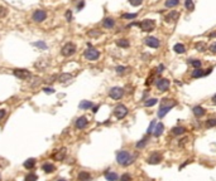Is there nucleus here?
I'll return each mask as SVG.
<instances>
[{"instance_id": "nucleus-28", "label": "nucleus", "mask_w": 216, "mask_h": 181, "mask_svg": "<svg viewBox=\"0 0 216 181\" xmlns=\"http://www.w3.org/2000/svg\"><path fill=\"white\" fill-rule=\"evenodd\" d=\"M186 132V128L182 127V126H177V127H173L172 128V133L176 135V136H180V135H183Z\"/></svg>"}, {"instance_id": "nucleus-19", "label": "nucleus", "mask_w": 216, "mask_h": 181, "mask_svg": "<svg viewBox=\"0 0 216 181\" xmlns=\"http://www.w3.org/2000/svg\"><path fill=\"white\" fill-rule=\"evenodd\" d=\"M193 115L196 116V117H202L205 113H206V111H205V108L204 107H201V106H196V107H193Z\"/></svg>"}, {"instance_id": "nucleus-20", "label": "nucleus", "mask_w": 216, "mask_h": 181, "mask_svg": "<svg viewBox=\"0 0 216 181\" xmlns=\"http://www.w3.org/2000/svg\"><path fill=\"white\" fill-rule=\"evenodd\" d=\"M91 180V175L87 171H81L78 174V181H90Z\"/></svg>"}, {"instance_id": "nucleus-3", "label": "nucleus", "mask_w": 216, "mask_h": 181, "mask_svg": "<svg viewBox=\"0 0 216 181\" xmlns=\"http://www.w3.org/2000/svg\"><path fill=\"white\" fill-rule=\"evenodd\" d=\"M84 57L87 59V61H98L99 57H100V52L96 49V48H92V47H89L85 52H84Z\"/></svg>"}, {"instance_id": "nucleus-33", "label": "nucleus", "mask_w": 216, "mask_h": 181, "mask_svg": "<svg viewBox=\"0 0 216 181\" xmlns=\"http://www.w3.org/2000/svg\"><path fill=\"white\" fill-rule=\"evenodd\" d=\"M180 4V0H167L166 2V6L167 8H174Z\"/></svg>"}, {"instance_id": "nucleus-31", "label": "nucleus", "mask_w": 216, "mask_h": 181, "mask_svg": "<svg viewBox=\"0 0 216 181\" xmlns=\"http://www.w3.org/2000/svg\"><path fill=\"white\" fill-rule=\"evenodd\" d=\"M185 6L188 11H193V9H195V4L192 0H185Z\"/></svg>"}, {"instance_id": "nucleus-29", "label": "nucleus", "mask_w": 216, "mask_h": 181, "mask_svg": "<svg viewBox=\"0 0 216 181\" xmlns=\"http://www.w3.org/2000/svg\"><path fill=\"white\" fill-rule=\"evenodd\" d=\"M80 108L81 109H90V108H92V103L90 101H82V102H80Z\"/></svg>"}, {"instance_id": "nucleus-11", "label": "nucleus", "mask_w": 216, "mask_h": 181, "mask_svg": "<svg viewBox=\"0 0 216 181\" xmlns=\"http://www.w3.org/2000/svg\"><path fill=\"white\" fill-rule=\"evenodd\" d=\"M144 44L148 45V47H151V48H158L160 45L159 39L156 38V37H147L144 39Z\"/></svg>"}, {"instance_id": "nucleus-1", "label": "nucleus", "mask_w": 216, "mask_h": 181, "mask_svg": "<svg viewBox=\"0 0 216 181\" xmlns=\"http://www.w3.org/2000/svg\"><path fill=\"white\" fill-rule=\"evenodd\" d=\"M134 159H135V156L130 155L127 150H121V151H119L118 154H116V161H118V163L120 166H124V167H125V166L131 165L134 162Z\"/></svg>"}, {"instance_id": "nucleus-32", "label": "nucleus", "mask_w": 216, "mask_h": 181, "mask_svg": "<svg viewBox=\"0 0 216 181\" xmlns=\"http://www.w3.org/2000/svg\"><path fill=\"white\" fill-rule=\"evenodd\" d=\"M87 35H89L90 38H99V37L101 35V32L95 30V29H91V30L87 32Z\"/></svg>"}, {"instance_id": "nucleus-49", "label": "nucleus", "mask_w": 216, "mask_h": 181, "mask_svg": "<svg viewBox=\"0 0 216 181\" xmlns=\"http://www.w3.org/2000/svg\"><path fill=\"white\" fill-rule=\"evenodd\" d=\"M163 71H164V65H163V64H159L158 68H157V73L159 74V73H162Z\"/></svg>"}, {"instance_id": "nucleus-21", "label": "nucleus", "mask_w": 216, "mask_h": 181, "mask_svg": "<svg viewBox=\"0 0 216 181\" xmlns=\"http://www.w3.org/2000/svg\"><path fill=\"white\" fill-rule=\"evenodd\" d=\"M57 78H58V81H60L61 83H66V82H69V81L72 79V74H70V73H62V74L58 76Z\"/></svg>"}, {"instance_id": "nucleus-39", "label": "nucleus", "mask_w": 216, "mask_h": 181, "mask_svg": "<svg viewBox=\"0 0 216 181\" xmlns=\"http://www.w3.org/2000/svg\"><path fill=\"white\" fill-rule=\"evenodd\" d=\"M38 180V176L35 174H29L25 176V181H37Z\"/></svg>"}, {"instance_id": "nucleus-44", "label": "nucleus", "mask_w": 216, "mask_h": 181, "mask_svg": "<svg viewBox=\"0 0 216 181\" xmlns=\"http://www.w3.org/2000/svg\"><path fill=\"white\" fill-rule=\"evenodd\" d=\"M33 81H34V82H32V83H31V86H32V87H37V86H39L40 83L43 82V81L40 79V78H34Z\"/></svg>"}, {"instance_id": "nucleus-41", "label": "nucleus", "mask_w": 216, "mask_h": 181, "mask_svg": "<svg viewBox=\"0 0 216 181\" xmlns=\"http://www.w3.org/2000/svg\"><path fill=\"white\" fill-rule=\"evenodd\" d=\"M216 126V118H210L206 121V127H214Z\"/></svg>"}, {"instance_id": "nucleus-14", "label": "nucleus", "mask_w": 216, "mask_h": 181, "mask_svg": "<svg viewBox=\"0 0 216 181\" xmlns=\"http://www.w3.org/2000/svg\"><path fill=\"white\" fill-rule=\"evenodd\" d=\"M87 123H89L87 118H86L85 116H82V117H78V118L76 120L75 126H76V128H78V130H84V128L87 126Z\"/></svg>"}, {"instance_id": "nucleus-7", "label": "nucleus", "mask_w": 216, "mask_h": 181, "mask_svg": "<svg viewBox=\"0 0 216 181\" xmlns=\"http://www.w3.org/2000/svg\"><path fill=\"white\" fill-rule=\"evenodd\" d=\"M32 19L35 22V23H43L46 19H47V13L42 9H37L33 15H32Z\"/></svg>"}, {"instance_id": "nucleus-9", "label": "nucleus", "mask_w": 216, "mask_h": 181, "mask_svg": "<svg viewBox=\"0 0 216 181\" xmlns=\"http://www.w3.org/2000/svg\"><path fill=\"white\" fill-rule=\"evenodd\" d=\"M109 96H110V98H113V100H120L121 97L124 96V89L121 87H113L109 91Z\"/></svg>"}, {"instance_id": "nucleus-35", "label": "nucleus", "mask_w": 216, "mask_h": 181, "mask_svg": "<svg viewBox=\"0 0 216 181\" xmlns=\"http://www.w3.org/2000/svg\"><path fill=\"white\" fill-rule=\"evenodd\" d=\"M195 47L198 52H205L206 50V43H204V41H198V43H196Z\"/></svg>"}, {"instance_id": "nucleus-47", "label": "nucleus", "mask_w": 216, "mask_h": 181, "mask_svg": "<svg viewBox=\"0 0 216 181\" xmlns=\"http://www.w3.org/2000/svg\"><path fill=\"white\" fill-rule=\"evenodd\" d=\"M6 14H8V10L4 6H0V18H4Z\"/></svg>"}, {"instance_id": "nucleus-10", "label": "nucleus", "mask_w": 216, "mask_h": 181, "mask_svg": "<svg viewBox=\"0 0 216 181\" xmlns=\"http://www.w3.org/2000/svg\"><path fill=\"white\" fill-rule=\"evenodd\" d=\"M156 86H157V88H158L160 92H164V91H167V89L169 88L171 82H169V79H167V78H160V79L157 81Z\"/></svg>"}, {"instance_id": "nucleus-42", "label": "nucleus", "mask_w": 216, "mask_h": 181, "mask_svg": "<svg viewBox=\"0 0 216 181\" xmlns=\"http://www.w3.org/2000/svg\"><path fill=\"white\" fill-rule=\"evenodd\" d=\"M156 121H152L151 122V124H149V127H148V131H147V133H153V131H154V128H156Z\"/></svg>"}, {"instance_id": "nucleus-22", "label": "nucleus", "mask_w": 216, "mask_h": 181, "mask_svg": "<svg viewBox=\"0 0 216 181\" xmlns=\"http://www.w3.org/2000/svg\"><path fill=\"white\" fill-rule=\"evenodd\" d=\"M104 176H105V179L107 181H116L118 180V175L115 172H111V171H106L104 174Z\"/></svg>"}, {"instance_id": "nucleus-55", "label": "nucleus", "mask_w": 216, "mask_h": 181, "mask_svg": "<svg viewBox=\"0 0 216 181\" xmlns=\"http://www.w3.org/2000/svg\"><path fill=\"white\" fill-rule=\"evenodd\" d=\"M212 102H214V103H215V104H216V94H215V96H214V97H212Z\"/></svg>"}, {"instance_id": "nucleus-56", "label": "nucleus", "mask_w": 216, "mask_h": 181, "mask_svg": "<svg viewBox=\"0 0 216 181\" xmlns=\"http://www.w3.org/2000/svg\"><path fill=\"white\" fill-rule=\"evenodd\" d=\"M57 181H67V180H64V179H58Z\"/></svg>"}, {"instance_id": "nucleus-54", "label": "nucleus", "mask_w": 216, "mask_h": 181, "mask_svg": "<svg viewBox=\"0 0 216 181\" xmlns=\"http://www.w3.org/2000/svg\"><path fill=\"white\" fill-rule=\"evenodd\" d=\"M209 37H210V38H215V37H216V32H214V33H211V34H210Z\"/></svg>"}, {"instance_id": "nucleus-8", "label": "nucleus", "mask_w": 216, "mask_h": 181, "mask_svg": "<svg viewBox=\"0 0 216 181\" xmlns=\"http://www.w3.org/2000/svg\"><path fill=\"white\" fill-rule=\"evenodd\" d=\"M114 115L116 118L121 120L124 118L127 115H128V108L124 106V104H118L115 108H114Z\"/></svg>"}, {"instance_id": "nucleus-45", "label": "nucleus", "mask_w": 216, "mask_h": 181, "mask_svg": "<svg viewBox=\"0 0 216 181\" xmlns=\"http://www.w3.org/2000/svg\"><path fill=\"white\" fill-rule=\"evenodd\" d=\"M64 17H66V20L67 22H71L72 20V11L71 10H67L66 14H64Z\"/></svg>"}, {"instance_id": "nucleus-2", "label": "nucleus", "mask_w": 216, "mask_h": 181, "mask_svg": "<svg viewBox=\"0 0 216 181\" xmlns=\"http://www.w3.org/2000/svg\"><path fill=\"white\" fill-rule=\"evenodd\" d=\"M177 104L176 101H173V100H163V102H162V106L158 111V117L159 118H163L169 111Z\"/></svg>"}, {"instance_id": "nucleus-15", "label": "nucleus", "mask_w": 216, "mask_h": 181, "mask_svg": "<svg viewBox=\"0 0 216 181\" xmlns=\"http://www.w3.org/2000/svg\"><path fill=\"white\" fill-rule=\"evenodd\" d=\"M163 131H164V124L162 123V122H158V123L156 124V128H154V131H153V135H154L156 137H159L162 133H163Z\"/></svg>"}, {"instance_id": "nucleus-17", "label": "nucleus", "mask_w": 216, "mask_h": 181, "mask_svg": "<svg viewBox=\"0 0 216 181\" xmlns=\"http://www.w3.org/2000/svg\"><path fill=\"white\" fill-rule=\"evenodd\" d=\"M115 25V20L113 18H105L102 20V26L106 28V29H111V28H114Z\"/></svg>"}, {"instance_id": "nucleus-38", "label": "nucleus", "mask_w": 216, "mask_h": 181, "mask_svg": "<svg viewBox=\"0 0 216 181\" xmlns=\"http://www.w3.org/2000/svg\"><path fill=\"white\" fill-rule=\"evenodd\" d=\"M138 17V14L137 13H134V14H123V15H121V18L123 19H135Z\"/></svg>"}, {"instance_id": "nucleus-34", "label": "nucleus", "mask_w": 216, "mask_h": 181, "mask_svg": "<svg viewBox=\"0 0 216 181\" xmlns=\"http://www.w3.org/2000/svg\"><path fill=\"white\" fill-rule=\"evenodd\" d=\"M147 144H148V137H144L139 142H137V148H144L147 146Z\"/></svg>"}, {"instance_id": "nucleus-4", "label": "nucleus", "mask_w": 216, "mask_h": 181, "mask_svg": "<svg viewBox=\"0 0 216 181\" xmlns=\"http://www.w3.org/2000/svg\"><path fill=\"white\" fill-rule=\"evenodd\" d=\"M139 26H140V29L143 32H153L154 30V28H156V20L153 19H144L139 23Z\"/></svg>"}, {"instance_id": "nucleus-48", "label": "nucleus", "mask_w": 216, "mask_h": 181, "mask_svg": "<svg viewBox=\"0 0 216 181\" xmlns=\"http://www.w3.org/2000/svg\"><path fill=\"white\" fill-rule=\"evenodd\" d=\"M43 91H44V93H47V94H52V93H55V89H53V88H48V87L43 88Z\"/></svg>"}, {"instance_id": "nucleus-24", "label": "nucleus", "mask_w": 216, "mask_h": 181, "mask_svg": "<svg viewBox=\"0 0 216 181\" xmlns=\"http://www.w3.org/2000/svg\"><path fill=\"white\" fill-rule=\"evenodd\" d=\"M116 45L120 48H129L130 43L128 39H119V40H116Z\"/></svg>"}, {"instance_id": "nucleus-40", "label": "nucleus", "mask_w": 216, "mask_h": 181, "mask_svg": "<svg viewBox=\"0 0 216 181\" xmlns=\"http://www.w3.org/2000/svg\"><path fill=\"white\" fill-rule=\"evenodd\" d=\"M125 71H127V68H125L124 65H118V67L115 68V72H116L118 74H123V73H125Z\"/></svg>"}, {"instance_id": "nucleus-36", "label": "nucleus", "mask_w": 216, "mask_h": 181, "mask_svg": "<svg viewBox=\"0 0 216 181\" xmlns=\"http://www.w3.org/2000/svg\"><path fill=\"white\" fill-rule=\"evenodd\" d=\"M188 63H190L193 68H201V61L200 59H190Z\"/></svg>"}, {"instance_id": "nucleus-23", "label": "nucleus", "mask_w": 216, "mask_h": 181, "mask_svg": "<svg viewBox=\"0 0 216 181\" xmlns=\"http://www.w3.org/2000/svg\"><path fill=\"white\" fill-rule=\"evenodd\" d=\"M204 76H205V72L202 71L201 68H195V71L191 73L192 78H200V77H204Z\"/></svg>"}, {"instance_id": "nucleus-57", "label": "nucleus", "mask_w": 216, "mask_h": 181, "mask_svg": "<svg viewBox=\"0 0 216 181\" xmlns=\"http://www.w3.org/2000/svg\"><path fill=\"white\" fill-rule=\"evenodd\" d=\"M0 179H2V177H0Z\"/></svg>"}, {"instance_id": "nucleus-25", "label": "nucleus", "mask_w": 216, "mask_h": 181, "mask_svg": "<svg viewBox=\"0 0 216 181\" xmlns=\"http://www.w3.org/2000/svg\"><path fill=\"white\" fill-rule=\"evenodd\" d=\"M34 165H35V159H28V160H25V161H24V167H25V169H28V170L33 169V167H34Z\"/></svg>"}, {"instance_id": "nucleus-12", "label": "nucleus", "mask_w": 216, "mask_h": 181, "mask_svg": "<svg viewBox=\"0 0 216 181\" xmlns=\"http://www.w3.org/2000/svg\"><path fill=\"white\" fill-rule=\"evenodd\" d=\"M162 161V155L159 152H153V154L148 157V163L149 165H158Z\"/></svg>"}, {"instance_id": "nucleus-53", "label": "nucleus", "mask_w": 216, "mask_h": 181, "mask_svg": "<svg viewBox=\"0 0 216 181\" xmlns=\"http://www.w3.org/2000/svg\"><path fill=\"white\" fill-rule=\"evenodd\" d=\"M98 109H99V106L92 107V112H93V113H96V112H98Z\"/></svg>"}, {"instance_id": "nucleus-13", "label": "nucleus", "mask_w": 216, "mask_h": 181, "mask_svg": "<svg viewBox=\"0 0 216 181\" xmlns=\"http://www.w3.org/2000/svg\"><path fill=\"white\" fill-rule=\"evenodd\" d=\"M66 148L63 147V148H61V150H56L55 152H53V155H52V157L55 159L56 161H62L64 157H66Z\"/></svg>"}, {"instance_id": "nucleus-6", "label": "nucleus", "mask_w": 216, "mask_h": 181, "mask_svg": "<svg viewBox=\"0 0 216 181\" xmlns=\"http://www.w3.org/2000/svg\"><path fill=\"white\" fill-rule=\"evenodd\" d=\"M13 73H14V76H15L17 78H19V79H23V81L32 78V73L28 71V69L17 68V69H14V71H13Z\"/></svg>"}, {"instance_id": "nucleus-37", "label": "nucleus", "mask_w": 216, "mask_h": 181, "mask_svg": "<svg viewBox=\"0 0 216 181\" xmlns=\"http://www.w3.org/2000/svg\"><path fill=\"white\" fill-rule=\"evenodd\" d=\"M157 102H158L157 98H151V100H148V101L144 102V106H145V107H152V106H154Z\"/></svg>"}, {"instance_id": "nucleus-18", "label": "nucleus", "mask_w": 216, "mask_h": 181, "mask_svg": "<svg viewBox=\"0 0 216 181\" xmlns=\"http://www.w3.org/2000/svg\"><path fill=\"white\" fill-rule=\"evenodd\" d=\"M34 65H35V68H37V69H39V71H46L47 67L49 65V62H48V61H43V59H42V61H38V62H37Z\"/></svg>"}, {"instance_id": "nucleus-5", "label": "nucleus", "mask_w": 216, "mask_h": 181, "mask_svg": "<svg viewBox=\"0 0 216 181\" xmlns=\"http://www.w3.org/2000/svg\"><path fill=\"white\" fill-rule=\"evenodd\" d=\"M76 50H77V48L73 43H66L61 49V54L63 57H71V55H73L76 53Z\"/></svg>"}, {"instance_id": "nucleus-50", "label": "nucleus", "mask_w": 216, "mask_h": 181, "mask_svg": "<svg viewBox=\"0 0 216 181\" xmlns=\"http://www.w3.org/2000/svg\"><path fill=\"white\" fill-rule=\"evenodd\" d=\"M84 6H85V2L82 0V2H80V3L77 4V10H81V9H82Z\"/></svg>"}, {"instance_id": "nucleus-52", "label": "nucleus", "mask_w": 216, "mask_h": 181, "mask_svg": "<svg viewBox=\"0 0 216 181\" xmlns=\"http://www.w3.org/2000/svg\"><path fill=\"white\" fill-rule=\"evenodd\" d=\"M210 50H211L212 53H216V43H214V44L210 45Z\"/></svg>"}, {"instance_id": "nucleus-27", "label": "nucleus", "mask_w": 216, "mask_h": 181, "mask_svg": "<svg viewBox=\"0 0 216 181\" xmlns=\"http://www.w3.org/2000/svg\"><path fill=\"white\" fill-rule=\"evenodd\" d=\"M173 50L176 52L177 54H182V53H185V52H186V48H185V45H183V44H181V43H177V44H174V47H173Z\"/></svg>"}, {"instance_id": "nucleus-16", "label": "nucleus", "mask_w": 216, "mask_h": 181, "mask_svg": "<svg viewBox=\"0 0 216 181\" xmlns=\"http://www.w3.org/2000/svg\"><path fill=\"white\" fill-rule=\"evenodd\" d=\"M178 18V13L176 11V10H173V11H171V13H168L167 15L164 17V20L167 22V23H171V22H174Z\"/></svg>"}, {"instance_id": "nucleus-43", "label": "nucleus", "mask_w": 216, "mask_h": 181, "mask_svg": "<svg viewBox=\"0 0 216 181\" xmlns=\"http://www.w3.org/2000/svg\"><path fill=\"white\" fill-rule=\"evenodd\" d=\"M129 3H130V5H133V6H139V5H142L143 0H129Z\"/></svg>"}, {"instance_id": "nucleus-30", "label": "nucleus", "mask_w": 216, "mask_h": 181, "mask_svg": "<svg viewBox=\"0 0 216 181\" xmlns=\"http://www.w3.org/2000/svg\"><path fill=\"white\" fill-rule=\"evenodd\" d=\"M33 45H34V47H37V48H39V49H42V50H46V49H47V44L44 43L43 40L34 41V43H33Z\"/></svg>"}, {"instance_id": "nucleus-26", "label": "nucleus", "mask_w": 216, "mask_h": 181, "mask_svg": "<svg viewBox=\"0 0 216 181\" xmlns=\"http://www.w3.org/2000/svg\"><path fill=\"white\" fill-rule=\"evenodd\" d=\"M42 169H43V171L47 172V174H52V172H55V170H56V167H55V166H53L52 163H44Z\"/></svg>"}, {"instance_id": "nucleus-46", "label": "nucleus", "mask_w": 216, "mask_h": 181, "mask_svg": "<svg viewBox=\"0 0 216 181\" xmlns=\"http://www.w3.org/2000/svg\"><path fill=\"white\" fill-rule=\"evenodd\" d=\"M120 181H131V177L129 174H124V175H121Z\"/></svg>"}, {"instance_id": "nucleus-51", "label": "nucleus", "mask_w": 216, "mask_h": 181, "mask_svg": "<svg viewBox=\"0 0 216 181\" xmlns=\"http://www.w3.org/2000/svg\"><path fill=\"white\" fill-rule=\"evenodd\" d=\"M5 109H0V120H3L4 117H5Z\"/></svg>"}]
</instances>
